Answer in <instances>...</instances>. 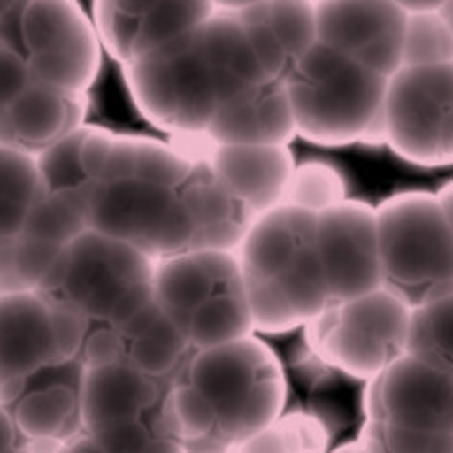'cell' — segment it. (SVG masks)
<instances>
[{
  "label": "cell",
  "mask_w": 453,
  "mask_h": 453,
  "mask_svg": "<svg viewBox=\"0 0 453 453\" xmlns=\"http://www.w3.org/2000/svg\"><path fill=\"white\" fill-rule=\"evenodd\" d=\"M154 303L191 349L254 335L237 251L191 249L156 258Z\"/></svg>",
  "instance_id": "cell-4"
},
{
  "label": "cell",
  "mask_w": 453,
  "mask_h": 453,
  "mask_svg": "<svg viewBox=\"0 0 453 453\" xmlns=\"http://www.w3.org/2000/svg\"><path fill=\"white\" fill-rule=\"evenodd\" d=\"M10 44L42 84L88 94L100 75L103 44L80 0H19L0 24Z\"/></svg>",
  "instance_id": "cell-8"
},
{
  "label": "cell",
  "mask_w": 453,
  "mask_h": 453,
  "mask_svg": "<svg viewBox=\"0 0 453 453\" xmlns=\"http://www.w3.org/2000/svg\"><path fill=\"white\" fill-rule=\"evenodd\" d=\"M0 453H35L33 440L21 434L5 403H0Z\"/></svg>",
  "instance_id": "cell-35"
},
{
  "label": "cell",
  "mask_w": 453,
  "mask_h": 453,
  "mask_svg": "<svg viewBox=\"0 0 453 453\" xmlns=\"http://www.w3.org/2000/svg\"><path fill=\"white\" fill-rule=\"evenodd\" d=\"M154 263L142 249L88 228L65 244L40 293L80 317L87 328H119L154 303Z\"/></svg>",
  "instance_id": "cell-5"
},
{
  "label": "cell",
  "mask_w": 453,
  "mask_h": 453,
  "mask_svg": "<svg viewBox=\"0 0 453 453\" xmlns=\"http://www.w3.org/2000/svg\"><path fill=\"white\" fill-rule=\"evenodd\" d=\"M35 77L17 51L0 40V112L14 103Z\"/></svg>",
  "instance_id": "cell-33"
},
{
  "label": "cell",
  "mask_w": 453,
  "mask_h": 453,
  "mask_svg": "<svg viewBox=\"0 0 453 453\" xmlns=\"http://www.w3.org/2000/svg\"><path fill=\"white\" fill-rule=\"evenodd\" d=\"M177 379L211 404L214 434L235 444L284 414L286 374L281 360L261 337L247 335L210 349H193Z\"/></svg>",
  "instance_id": "cell-6"
},
{
  "label": "cell",
  "mask_w": 453,
  "mask_h": 453,
  "mask_svg": "<svg viewBox=\"0 0 453 453\" xmlns=\"http://www.w3.org/2000/svg\"><path fill=\"white\" fill-rule=\"evenodd\" d=\"M142 453H184V441L174 434H161Z\"/></svg>",
  "instance_id": "cell-39"
},
{
  "label": "cell",
  "mask_w": 453,
  "mask_h": 453,
  "mask_svg": "<svg viewBox=\"0 0 453 453\" xmlns=\"http://www.w3.org/2000/svg\"><path fill=\"white\" fill-rule=\"evenodd\" d=\"M319 42L391 77L403 65L407 12L395 0H314Z\"/></svg>",
  "instance_id": "cell-13"
},
{
  "label": "cell",
  "mask_w": 453,
  "mask_h": 453,
  "mask_svg": "<svg viewBox=\"0 0 453 453\" xmlns=\"http://www.w3.org/2000/svg\"><path fill=\"white\" fill-rule=\"evenodd\" d=\"M281 81L303 140L321 147L384 144L388 77L317 42Z\"/></svg>",
  "instance_id": "cell-3"
},
{
  "label": "cell",
  "mask_w": 453,
  "mask_h": 453,
  "mask_svg": "<svg viewBox=\"0 0 453 453\" xmlns=\"http://www.w3.org/2000/svg\"><path fill=\"white\" fill-rule=\"evenodd\" d=\"M112 328V326H110ZM121 360L156 379H174L191 356V344L158 304L151 303L137 317L114 328Z\"/></svg>",
  "instance_id": "cell-24"
},
{
  "label": "cell",
  "mask_w": 453,
  "mask_h": 453,
  "mask_svg": "<svg viewBox=\"0 0 453 453\" xmlns=\"http://www.w3.org/2000/svg\"><path fill=\"white\" fill-rule=\"evenodd\" d=\"M347 198V181L335 165L326 161L296 163L284 191V205L311 214L340 205Z\"/></svg>",
  "instance_id": "cell-28"
},
{
  "label": "cell",
  "mask_w": 453,
  "mask_h": 453,
  "mask_svg": "<svg viewBox=\"0 0 453 453\" xmlns=\"http://www.w3.org/2000/svg\"><path fill=\"white\" fill-rule=\"evenodd\" d=\"M407 354L453 377V293L411 310Z\"/></svg>",
  "instance_id": "cell-26"
},
{
  "label": "cell",
  "mask_w": 453,
  "mask_h": 453,
  "mask_svg": "<svg viewBox=\"0 0 453 453\" xmlns=\"http://www.w3.org/2000/svg\"><path fill=\"white\" fill-rule=\"evenodd\" d=\"M314 249L333 303H344L381 286L377 210L372 205L347 198L319 211Z\"/></svg>",
  "instance_id": "cell-12"
},
{
  "label": "cell",
  "mask_w": 453,
  "mask_h": 453,
  "mask_svg": "<svg viewBox=\"0 0 453 453\" xmlns=\"http://www.w3.org/2000/svg\"><path fill=\"white\" fill-rule=\"evenodd\" d=\"M314 219L281 203L251 219L237 247L244 280L273 286L304 326L333 304L314 249Z\"/></svg>",
  "instance_id": "cell-10"
},
{
  "label": "cell",
  "mask_w": 453,
  "mask_h": 453,
  "mask_svg": "<svg viewBox=\"0 0 453 453\" xmlns=\"http://www.w3.org/2000/svg\"><path fill=\"white\" fill-rule=\"evenodd\" d=\"M211 0H94L103 51L119 65L161 50L210 17Z\"/></svg>",
  "instance_id": "cell-14"
},
{
  "label": "cell",
  "mask_w": 453,
  "mask_h": 453,
  "mask_svg": "<svg viewBox=\"0 0 453 453\" xmlns=\"http://www.w3.org/2000/svg\"><path fill=\"white\" fill-rule=\"evenodd\" d=\"M87 112L88 94H73L33 80L0 112V144L35 156L87 124Z\"/></svg>",
  "instance_id": "cell-19"
},
{
  "label": "cell",
  "mask_w": 453,
  "mask_h": 453,
  "mask_svg": "<svg viewBox=\"0 0 453 453\" xmlns=\"http://www.w3.org/2000/svg\"><path fill=\"white\" fill-rule=\"evenodd\" d=\"M363 410L365 418L453 434V377L404 354L367 381Z\"/></svg>",
  "instance_id": "cell-15"
},
{
  "label": "cell",
  "mask_w": 453,
  "mask_h": 453,
  "mask_svg": "<svg viewBox=\"0 0 453 453\" xmlns=\"http://www.w3.org/2000/svg\"><path fill=\"white\" fill-rule=\"evenodd\" d=\"M404 12H421V10H441L447 0H395Z\"/></svg>",
  "instance_id": "cell-41"
},
{
  "label": "cell",
  "mask_w": 453,
  "mask_h": 453,
  "mask_svg": "<svg viewBox=\"0 0 453 453\" xmlns=\"http://www.w3.org/2000/svg\"><path fill=\"white\" fill-rule=\"evenodd\" d=\"M296 137L284 81L265 80L221 110L205 131L207 144H288Z\"/></svg>",
  "instance_id": "cell-22"
},
{
  "label": "cell",
  "mask_w": 453,
  "mask_h": 453,
  "mask_svg": "<svg viewBox=\"0 0 453 453\" xmlns=\"http://www.w3.org/2000/svg\"><path fill=\"white\" fill-rule=\"evenodd\" d=\"M165 416H168L170 430L181 441L211 434L217 426V416L211 404L207 403V397L177 377L173 379L168 397H165Z\"/></svg>",
  "instance_id": "cell-31"
},
{
  "label": "cell",
  "mask_w": 453,
  "mask_h": 453,
  "mask_svg": "<svg viewBox=\"0 0 453 453\" xmlns=\"http://www.w3.org/2000/svg\"><path fill=\"white\" fill-rule=\"evenodd\" d=\"M374 210L381 286L410 307L453 293V235L437 196L403 191Z\"/></svg>",
  "instance_id": "cell-7"
},
{
  "label": "cell",
  "mask_w": 453,
  "mask_h": 453,
  "mask_svg": "<svg viewBox=\"0 0 453 453\" xmlns=\"http://www.w3.org/2000/svg\"><path fill=\"white\" fill-rule=\"evenodd\" d=\"M411 310L384 286L333 303L304 326L307 342L323 365L370 381L407 354Z\"/></svg>",
  "instance_id": "cell-9"
},
{
  "label": "cell",
  "mask_w": 453,
  "mask_h": 453,
  "mask_svg": "<svg viewBox=\"0 0 453 453\" xmlns=\"http://www.w3.org/2000/svg\"><path fill=\"white\" fill-rule=\"evenodd\" d=\"M293 453H328L330 433L326 423L310 411H291L280 416Z\"/></svg>",
  "instance_id": "cell-32"
},
{
  "label": "cell",
  "mask_w": 453,
  "mask_h": 453,
  "mask_svg": "<svg viewBox=\"0 0 453 453\" xmlns=\"http://www.w3.org/2000/svg\"><path fill=\"white\" fill-rule=\"evenodd\" d=\"M203 150L150 135H114L88 200V228L151 258L196 247L191 174Z\"/></svg>",
  "instance_id": "cell-2"
},
{
  "label": "cell",
  "mask_w": 453,
  "mask_h": 453,
  "mask_svg": "<svg viewBox=\"0 0 453 453\" xmlns=\"http://www.w3.org/2000/svg\"><path fill=\"white\" fill-rule=\"evenodd\" d=\"M84 230H88V203L40 188V196L33 203L21 233L65 247Z\"/></svg>",
  "instance_id": "cell-27"
},
{
  "label": "cell",
  "mask_w": 453,
  "mask_h": 453,
  "mask_svg": "<svg viewBox=\"0 0 453 453\" xmlns=\"http://www.w3.org/2000/svg\"><path fill=\"white\" fill-rule=\"evenodd\" d=\"M114 135L117 133L107 128L84 124L35 154L42 191L88 203L96 181L105 170Z\"/></svg>",
  "instance_id": "cell-23"
},
{
  "label": "cell",
  "mask_w": 453,
  "mask_h": 453,
  "mask_svg": "<svg viewBox=\"0 0 453 453\" xmlns=\"http://www.w3.org/2000/svg\"><path fill=\"white\" fill-rule=\"evenodd\" d=\"M434 196H437V200H440L441 211H444V217H447V224L449 228H451V235H453V181L444 184V187L434 193Z\"/></svg>",
  "instance_id": "cell-40"
},
{
  "label": "cell",
  "mask_w": 453,
  "mask_h": 453,
  "mask_svg": "<svg viewBox=\"0 0 453 453\" xmlns=\"http://www.w3.org/2000/svg\"><path fill=\"white\" fill-rule=\"evenodd\" d=\"M133 105L177 140H203L221 110L265 80L237 12L214 10L203 24L121 65Z\"/></svg>",
  "instance_id": "cell-1"
},
{
  "label": "cell",
  "mask_w": 453,
  "mask_h": 453,
  "mask_svg": "<svg viewBox=\"0 0 453 453\" xmlns=\"http://www.w3.org/2000/svg\"><path fill=\"white\" fill-rule=\"evenodd\" d=\"M58 340L51 304L38 291L0 293V374L12 404L26 381L58 365Z\"/></svg>",
  "instance_id": "cell-16"
},
{
  "label": "cell",
  "mask_w": 453,
  "mask_h": 453,
  "mask_svg": "<svg viewBox=\"0 0 453 453\" xmlns=\"http://www.w3.org/2000/svg\"><path fill=\"white\" fill-rule=\"evenodd\" d=\"M203 158L254 217L284 203L296 158L288 144H207Z\"/></svg>",
  "instance_id": "cell-18"
},
{
  "label": "cell",
  "mask_w": 453,
  "mask_h": 453,
  "mask_svg": "<svg viewBox=\"0 0 453 453\" xmlns=\"http://www.w3.org/2000/svg\"><path fill=\"white\" fill-rule=\"evenodd\" d=\"M35 156L0 144V240L19 235L33 203L40 196Z\"/></svg>",
  "instance_id": "cell-25"
},
{
  "label": "cell",
  "mask_w": 453,
  "mask_h": 453,
  "mask_svg": "<svg viewBox=\"0 0 453 453\" xmlns=\"http://www.w3.org/2000/svg\"><path fill=\"white\" fill-rule=\"evenodd\" d=\"M384 144L404 161L440 168L453 163V63L403 65L388 77Z\"/></svg>",
  "instance_id": "cell-11"
},
{
  "label": "cell",
  "mask_w": 453,
  "mask_h": 453,
  "mask_svg": "<svg viewBox=\"0 0 453 453\" xmlns=\"http://www.w3.org/2000/svg\"><path fill=\"white\" fill-rule=\"evenodd\" d=\"M80 381L77 360L51 365L28 379L19 397L7 404L21 434L28 440L65 441L81 433Z\"/></svg>",
  "instance_id": "cell-21"
},
{
  "label": "cell",
  "mask_w": 453,
  "mask_h": 453,
  "mask_svg": "<svg viewBox=\"0 0 453 453\" xmlns=\"http://www.w3.org/2000/svg\"><path fill=\"white\" fill-rule=\"evenodd\" d=\"M263 68L274 80L319 42L314 0H261L237 12Z\"/></svg>",
  "instance_id": "cell-20"
},
{
  "label": "cell",
  "mask_w": 453,
  "mask_h": 453,
  "mask_svg": "<svg viewBox=\"0 0 453 453\" xmlns=\"http://www.w3.org/2000/svg\"><path fill=\"white\" fill-rule=\"evenodd\" d=\"M57 453H107L88 433H77L58 447Z\"/></svg>",
  "instance_id": "cell-38"
},
{
  "label": "cell",
  "mask_w": 453,
  "mask_h": 453,
  "mask_svg": "<svg viewBox=\"0 0 453 453\" xmlns=\"http://www.w3.org/2000/svg\"><path fill=\"white\" fill-rule=\"evenodd\" d=\"M358 441L367 453H453V434L404 428L384 418H365Z\"/></svg>",
  "instance_id": "cell-30"
},
{
  "label": "cell",
  "mask_w": 453,
  "mask_h": 453,
  "mask_svg": "<svg viewBox=\"0 0 453 453\" xmlns=\"http://www.w3.org/2000/svg\"><path fill=\"white\" fill-rule=\"evenodd\" d=\"M173 379L144 374L126 360L81 367L80 421L81 433H100L119 423L135 421L165 404Z\"/></svg>",
  "instance_id": "cell-17"
},
{
  "label": "cell",
  "mask_w": 453,
  "mask_h": 453,
  "mask_svg": "<svg viewBox=\"0 0 453 453\" xmlns=\"http://www.w3.org/2000/svg\"><path fill=\"white\" fill-rule=\"evenodd\" d=\"M233 453H293L288 437H286L284 428H281L280 418L270 423L267 428L258 430V433L249 434L244 440L233 444Z\"/></svg>",
  "instance_id": "cell-34"
},
{
  "label": "cell",
  "mask_w": 453,
  "mask_h": 453,
  "mask_svg": "<svg viewBox=\"0 0 453 453\" xmlns=\"http://www.w3.org/2000/svg\"><path fill=\"white\" fill-rule=\"evenodd\" d=\"M14 237H3V240H0V293L28 291L24 286V281H21L19 270H17Z\"/></svg>",
  "instance_id": "cell-36"
},
{
  "label": "cell",
  "mask_w": 453,
  "mask_h": 453,
  "mask_svg": "<svg viewBox=\"0 0 453 453\" xmlns=\"http://www.w3.org/2000/svg\"><path fill=\"white\" fill-rule=\"evenodd\" d=\"M17 3H19V0H0V24H3V19H5L7 14L17 7Z\"/></svg>",
  "instance_id": "cell-43"
},
{
  "label": "cell",
  "mask_w": 453,
  "mask_h": 453,
  "mask_svg": "<svg viewBox=\"0 0 453 453\" xmlns=\"http://www.w3.org/2000/svg\"><path fill=\"white\" fill-rule=\"evenodd\" d=\"M7 391H10V386H7V381L3 379V374H0V403H5Z\"/></svg>",
  "instance_id": "cell-45"
},
{
  "label": "cell",
  "mask_w": 453,
  "mask_h": 453,
  "mask_svg": "<svg viewBox=\"0 0 453 453\" xmlns=\"http://www.w3.org/2000/svg\"><path fill=\"white\" fill-rule=\"evenodd\" d=\"M184 453H233V444L211 433L184 440Z\"/></svg>",
  "instance_id": "cell-37"
},
{
  "label": "cell",
  "mask_w": 453,
  "mask_h": 453,
  "mask_svg": "<svg viewBox=\"0 0 453 453\" xmlns=\"http://www.w3.org/2000/svg\"><path fill=\"white\" fill-rule=\"evenodd\" d=\"M256 3H261V0H211V5L217 10H228V12H240V10L256 5Z\"/></svg>",
  "instance_id": "cell-42"
},
{
  "label": "cell",
  "mask_w": 453,
  "mask_h": 453,
  "mask_svg": "<svg viewBox=\"0 0 453 453\" xmlns=\"http://www.w3.org/2000/svg\"><path fill=\"white\" fill-rule=\"evenodd\" d=\"M441 14L447 17V21L451 24V28H453V0H447V3H444V7H441Z\"/></svg>",
  "instance_id": "cell-44"
},
{
  "label": "cell",
  "mask_w": 453,
  "mask_h": 453,
  "mask_svg": "<svg viewBox=\"0 0 453 453\" xmlns=\"http://www.w3.org/2000/svg\"><path fill=\"white\" fill-rule=\"evenodd\" d=\"M437 63H453L451 24L441 14V10L407 12L403 65H437Z\"/></svg>",
  "instance_id": "cell-29"
}]
</instances>
